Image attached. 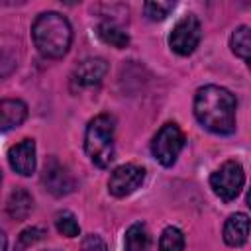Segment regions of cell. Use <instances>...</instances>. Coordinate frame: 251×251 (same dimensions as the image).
<instances>
[{"mask_svg":"<svg viewBox=\"0 0 251 251\" xmlns=\"http://www.w3.org/2000/svg\"><path fill=\"white\" fill-rule=\"evenodd\" d=\"M143 180H145V169L135 163H126V165L116 167L110 173L108 192L114 198H126L133 194L137 188H141Z\"/></svg>","mask_w":251,"mask_h":251,"instance_id":"7","label":"cell"},{"mask_svg":"<svg viewBox=\"0 0 251 251\" xmlns=\"http://www.w3.org/2000/svg\"><path fill=\"white\" fill-rule=\"evenodd\" d=\"M41 182H43L45 190L53 196H67L76 188V180H75L73 173L57 157H49L45 161Z\"/></svg>","mask_w":251,"mask_h":251,"instance_id":"8","label":"cell"},{"mask_svg":"<svg viewBox=\"0 0 251 251\" xmlns=\"http://www.w3.org/2000/svg\"><path fill=\"white\" fill-rule=\"evenodd\" d=\"M175 10V2H145L143 14L151 22H163Z\"/></svg>","mask_w":251,"mask_h":251,"instance_id":"20","label":"cell"},{"mask_svg":"<svg viewBox=\"0 0 251 251\" xmlns=\"http://www.w3.org/2000/svg\"><path fill=\"white\" fill-rule=\"evenodd\" d=\"M106 73H108V63L102 57L84 59L75 67V71L71 75V90L78 92V90H86V88H96L102 84Z\"/></svg>","mask_w":251,"mask_h":251,"instance_id":"9","label":"cell"},{"mask_svg":"<svg viewBox=\"0 0 251 251\" xmlns=\"http://www.w3.org/2000/svg\"><path fill=\"white\" fill-rule=\"evenodd\" d=\"M31 210H33V198H31V194L24 186H16L10 192L8 200H6V214L12 220L22 222V220H25L31 214Z\"/></svg>","mask_w":251,"mask_h":251,"instance_id":"13","label":"cell"},{"mask_svg":"<svg viewBox=\"0 0 251 251\" xmlns=\"http://www.w3.org/2000/svg\"><path fill=\"white\" fill-rule=\"evenodd\" d=\"M184 233L176 226H167L159 237V251H184Z\"/></svg>","mask_w":251,"mask_h":251,"instance_id":"17","label":"cell"},{"mask_svg":"<svg viewBox=\"0 0 251 251\" xmlns=\"http://www.w3.org/2000/svg\"><path fill=\"white\" fill-rule=\"evenodd\" d=\"M202 41V25L194 14L182 16L169 33V47L180 57L192 55Z\"/></svg>","mask_w":251,"mask_h":251,"instance_id":"6","label":"cell"},{"mask_svg":"<svg viewBox=\"0 0 251 251\" xmlns=\"http://www.w3.org/2000/svg\"><path fill=\"white\" fill-rule=\"evenodd\" d=\"M243 184H245V171H243L241 163L235 159L222 163L210 175V188L222 202L235 200L239 196Z\"/></svg>","mask_w":251,"mask_h":251,"instance_id":"4","label":"cell"},{"mask_svg":"<svg viewBox=\"0 0 251 251\" xmlns=\"http://www.w3.org/2000/svg\"><path fill=\"white\" fill-rule=\"evenodd\" d=\"M45 227L41 226H31V227H25L24 231H20L18 235V241H16V251H25L29 249L31 245H35L37 241H41L45 237Z\"/></svg>","mask_w":251,"mask_h":251,"instance_id":"19","label":"cell"},{"mask_svg":"<svg viewBox=\"0 0 251 251\" xmlns=\"http://www.w3.org/2000/svg\"><path fill=\"white\" fill-rule=\"evenodd\" d=\"M37 149H35V141L31 137L22 139L20 143L12 145L8 151V163L12 167L14 173L22 175V176H31L37 165Z\"/></svg>","mask_w":251,"mask_h":251,"instance_id":"10","label":"cell"},{"mask_svg":"<svg viewBox=\"0 0 251 251\" xmlns=\"http://www.w3.org/2000/svg\"><path fill=\"white\" fill-rule=\"evenodd\" d=\"M247 206L251 208V188H249V192H247Z\"/></svg>","mask_w":251,"mask_h":251,"instance_id":"22","label":"cell"},{"mask_svg":"<svg viewBox=\"0 0 251 251\" xmlns=\"http://www.w3.org/2000/svg\"><path fill=\"white\" fill-rule=\"evenodd\" d=\"M55 227L65 237H78V233H80V226L76 222V216L69 210H61L55 214Z\"/></svg>","mask_w":251,"mask_h":251,"instance_id":"18","label":"cell"},{"mask_svg":"<svg viewBox=\"0 0 251 251\" xmlns=\"http://www.w3.org/2000/svg\"><path fill=\"white\" fill-rule=\"evenodd\" d=\"M96 35L100 37V41H104L106 45L116 47V49H126L129 45V33L112 20L100 22L96 25Z\"/></svg>","mask_w":251,"mask_h":251,"instance_id":"14","label":"cell"},{"mask_svg":"<svg viewBox=\"0 0 251 251\" xmlns=\"http://www.w3.org/2000/svg\"><path fill=\"white\" fill-rule=\"evenodd\" d=\"M45 251H59V249H45Z\"/></svg>","mask_w":251,"mask_h":251,"instance_id":"23","label":"cell"},{"mask_svg":"<svg viewBox=\"0 0 251 251\" xmlns=\"http://www.w3.org/2000/svg\"><path fill=\"white\" fill-rule=\"evenodd\" d=\"M229 47L235 57L247 63V69L251 71V27L237 25L229 35Z\"/></svg>","mask_w":251,"mask_h":251,"instance_id":"16","label":"cell"},{"mask_svg":"<svg viewBox=\"0 0 251 251\" xmlns=\"http://www.w3.org/2000/svg\"><path fill=\"white\" fill-rule=\"evenodd\" d=\"M80 251H108V245L98 233H88L80 243Z\"/></svg>","mask_w":251,"mask_h":251,"instance_id":"21","label":"cell"},{"mask_svg":"<svg viewBox=\"0 0 251 251\" xmlns=\"http://www.w3.org/2000/svg\"><path fill=\"white\" fill-rule=\"evenodd\" d=\"M27 118V104L20 98H4L0 102V126L2 131L18 127Z\"/></svg>","mask_w":251,"mask_h":251,"instance_id":"12","label":"cell"},{"mask_svg":"<svg viewBox=\"0 0 251 251\" xmlns=\"http://www.w3.org/2000/svg\"><path fill=\"white\" fill-rule=\"evenodd\" d=\"M114 131L116 122L110 114L94 116L84 129V151L88 159L100 169L110 167V163L116 159Z\"/></svg>","mask_w":251,"mask_h":251,"instance_id":"3","label":"cell"},{"mask_svg":"<svg viewBox=\"0 0 251 251\" xmlns=\"http://www.w3.org/2000/svg\"><path fill=\"white\" fill-rule=\"evenodd\" d=\"M186 137L182 133V129L178 127V124L175 122H167L159 127V131L153 135L151 141V153L153 157L163 165V167H173L180 155V151L184 149Z\"/></svg>","mask_w":251,"mask_h":251,"instance_id":"5","label":"cell"},{"mask_svg":"<svg viewBox=\"0 0 251 251\" xmlns=\"http://www.w3.org/2000/svg\"><path fill=\"white\" fill-rule=\"evenodd\" d=\"M151 249V235L145 224L135 222L126 229L124 235V251H149Z\"/></svg>","mask_w":251,"mask_h":251,"instance_id":"15","label":"cell"},{"mask_svg":"<svg viewBox=\"0 0 251 251\" xmlns=\"http://www.w3.org/2000/svg\"><path fill=\"white\" fill-rule=\"evenodd\" d=\"M249 233H251V218L247 214L235 212V214L227 216V220L224 224V229H222V235H224L226 245H229V247H241L249 239Z\"/></svg>","mask_w":251,"mask_h":251,"instance_id":"11","label":"cell"},{"mask_svg":"<svg viewBox=\"0 0 251 251\" xmlns=\"http://www.w3.org/2000/svg\"><path fill=\"white\" fill-rule=\"evenodd\" d=\"M31 39L45 59H61L73 43L71 22L59 12H41L31 24Z\"/></svg>","mask_w":251,"mask_h":251,"instance_id":"2","label":"cell"},{"mask_svg":"<svg viewBox=\"0 0 251 251\" xmlns=\"http://www.w3.org/2000/svg\"><path fill=\"white\" fill-rule=\"evenodd\" d=\"M194 116L198 124L216 133V135H231L235 131V96L218 84L200 86L194 94Z\"/></svg>","mask_w":251,"mask_h":251,"instance_id":"1","label":"cell"}]
</instances>
